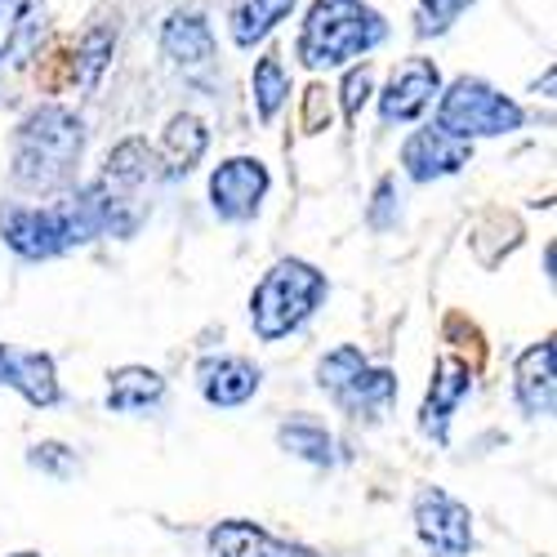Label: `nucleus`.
<instances>
[{
	"label": "nucleus",
	"instance_id": "f8f14e48",
	"mask_svg": "<svg viewBox=\"0 0 557 557\" xmlns=\"http://www.w3.org/2000/svg\"><path fill=\"white\" fill-rule=\"evenodd\" d=\"M206 548H210V557H321V553H312L304 544L276 540L272 531H263L259 522H246V518L219 522L206 535Z\"/></svg>",
	"mask_w": 557,
	"mask_h": 557
},
{
	"label": "nucleus",
	"instance_id": "f3484780",
	"mask_svg": "<svg viewBox=\"0 0 557 557\" xmlns=\"http://www.w3.org/2000/svg\"><path fill=\"white\" fill-rule=\"evenodd\" d=\"M206 144H210V134H206V125H201L197 116H188V112L170 116L165 138H161V161H165V174H170V178L188 174V170L206 157Z\"/></svg>",
	"mask_w": 557,
	"mask_h": 557
},
{
	"label": "nucleus",
	"instance_id": "f257e3e1",
	"mask_svg": "<svg viewBox=\"0 0 557 557\" xmlns=\"http://www.w3.org/2000/svg\"><path fill=\"white\" fill-rule=\"evenodd\" d=\"M85 148L81 116L67 108H36L18 121L14 134V183L27 193H54L67 188L76 161Z\"/></svg>",
	"mask_w": 557,
	"mask_h": 557
},
{
	"label": "nucleus",
	"instance_id": "9b49d317",
	"mask_svg": "<svg viewBox=\"0 0 557 557\" xmlns=\"http://www.w3.org/2000/svg\"><path fill=\"white\" fill-rule=\"evenodd\" d=\"M513 397H518L527 420H544V414H553V401H557V348H553V339H540L518 357Z\"/></svg>",
	"mask_w": 557,
	"mask_h": 557
},
{
	"label": "nucleus",
	"instance_id": "4be33fe9",
	"mask_svg": "<svg viewBox=\"0 0 557 557\" xmlns=\"http://www.w3.org/2000/svg\"><path fill=\"white\" fill-rule=\"evenodd\" d=\"M112 45H116V32H112V27H95V32L85 36V45L76 50V76H81L85 85L99 81V72H103L108 59H112Z\"/></svg>",
	"mask_w": 557,
	"mask_h": 557
},
{
	"label": "nucleus",
	"instance_id": "6e6552de",
	"mask_svg": "<svg viewBox=\"0 0 557 557\" xmlns=\"http://www.w3.org/2000/svg\"><path fill=\"white\" fill-rule=\"evenodd\" d=\"M473 393V366L446 352L433 370V384H429V397L420 406V433L433 437V442H446L450 437V414L459 410V401Z\"/></svg>",
	"mask_w": 557,
	"mask_h": 557
},
{
	"label": "nucleus",
	"instance_id": "4468645a",
	"mask_svg": "<svg viewBox=\"0 0 557 557\" xmlns=\"http://www.w3.org/2000/svg\"><path fill=\"white\" fill-rule=\"evenodd\" d=\"M0 384L14 388L27 406H54L59 401V370L50 352H23V348H5V370H0Z\"/></svg>",
	"mask_w": 557,
	"mask_h": 557
},
{
	"label": "nucleus",
	"instance_id": "0eeeda50",
	"mask_svg": "<svg viewBox=\"0 0 557 557\" xmlns=\"http://www.w3.org/2000/svg\"><path fill=\"white\" fill-rule=\"evenodd\" d=\"M268 193V170L255 157H232L210 174V206L227 223H246L259 214Z\"/></svg>",
	"mask_w": 557,
	"mask_h": 557
},
{
	"label": "nucleus",
	"instance_id": "39448f33",
	"mask_svg": "<svg viewBox=\"0 0 557 557\" xmlns=\"http://www.w3.org/2000/svg\"><path fill=\"white\" fill-rule=\"evenodd\" d=\"M522 108L499 95V89H491L486 81L478 76H459L442 103H437V129L463 138V144H473V138H495V134H513L522 129Z\"/></svg>",
	"mask_w": 557,
	"mask_h": 557
},
{
	"label": "nucleus",
	"instance_id": "f03ea898",
	"mask_svg": "<svg viewBox=\"0 0 557 557\" xmlns=\"http://www.w3.org/2000/svg\"><path fill=\"white\" fill-rule=\"evenodd\" d=\"M384 36V18L366 0H317L299 36V59L308 67H339L348 59L370 54Z\"/></svg>",
	"mask_w": 557,
	"mask_h": 557
},
{
	"label": "nucleus",
	"instance_id": "ddd939ff",
	"mask_svg": "<svg viewBox=\"0 0 557 557\" xmlns=\"http://www.w3.org/2000/svg\"><path fill=\"white\" fill-rule=\"evenodd\" d=\"M197 388L210 406H246L259 393V366L246 357H206L197 366Z\"/></svg>",
	"mask_w": 557,
	"mask_h": 557
},
{
	"label": "nucleus",
	"instance_id": "1a4fd4ad",
	"mask_svg": "<svg viewBox=\"0 0 557 557\" xmlns=\"http://www.w3.org/2000/svg\"><path fill=\"white\" fill-rule=\"evenodd\" d=\"M473 161V144H463V138L429 125V129H414L406 144H401V165L414 183H433V178H446L455 170H463Z\"/></svg>",
	"mask_w": 557,
	"mask_h": 557
},
{
	"label": "nucleus",
	"instance_id": "2eb2a0df",
	"mask_svg": "<svg viewBox=\"0 0 557 557\" xmlns=\"http://www.w3.org/2000/svg\"><path fill=\"white\" fill-rule=\"evenodd\" d=\"M161 50L174 67L183 72H201L214 59V36L210 23L201 14H170V23L161 27Z\"/></svg>",
	"mask_w": 557,
	"mask_h": 557
},
{
	"label": "nucleus",
	"instance_id": "aec40b11",
	"mask_svg": "<svg viewBox=\"0 0 557 557\" xmlns=\"http://www.w3.org/2000/svg\"><path fill=\"white\" fill-rule=\"evenodd\" d=\"M290 10H295V0H242L237 14H232V40L250 50V45L263 40Z\"/></svg>",
	"mask_w": 557,
	"mask_h": 557
},
{
	"label": "nucleus",
	"instance_id": "6ab92c4d",
	"mask_svg": "<svg viewBox=\"0 0 557 557\" xmlns=\"http://www.w3.org/2000/svg\"><path fill=\"white\" fill-rule=\"evenodd\" d=\"M157 174V152L144 144V138H125V144L108 157V183L112 188H121V193H134L138 183H148Z\"/></svg>",
	"mask_w": 557,
	"mask_h": 557
},
{
	"label": "nucleus",
	"instance_id": "dca6fc26",
	"mask_svg": "<svg viewBox=\"0 0 557 557\" xmlns=\"http://www.w3.org/2000/svg\"><path fill=\"white\" fill-rule=\"evenodd\" d=\"M165 401V380L148 366H121L108 380V410L116 414H148Z\"/></svg>",
	"mask_w": 557,
	"mask_h": 557
},
{
	"label": "nucleus",
	"instance_id": "c756f323",
	"mask_svg": "<svg viewBox=\"0 0 557 557\" xmlns=\"http://www.w3.org/2000/svg\"><path fill=\"white\" fill-rule=\"evenodd\" d=\"M10 557H40V553H10Z\"/></svg>",
	"mask_w": 557,
	"mask_h": 557
},
{
	"label": "nucleus",
	"instance_id": "b1692460",
	"mask_svg": "<svg viewBox=\"0 0 557 557\" xmlns=\"http://www.w3.org/2000/svg\"><path fill=\"white\" fill-rule=\"evenodd\" d=\"M420 5H424V27L420 32H442V27H450L455 14L469 10L473 0H420Z\"/></svg>",
	"mask_w": 557,
	"mask_h": 557
},
{
	"label": "nucleus",
	"instance_id": "5701e85b",
	"mask_svg": "<svg viewBox=\"0 0 557 557\" xmlns=\"http://www.w3.org/2000/svg\"><path fill=\"white\" fill-rule=\"evenodd\" d=\"M27 463H32V469H40V473H50V478H72L76 473V455L63 442H40L27 455Z\"/></svg>",
	"mask_w": 557,
	"mask_h": 557
},
{
	"label": "nucleus",
	"instance_id": "a878e982",
	"mask_svg": "<svg viewBox=\"0 0 557 557\" xmlns=\"http://www.w3.org/2000/svg\"><path fill=\"white\" fill-rule=\"evenodd\" d=\"M331 125V108H326V89L312 85L304 95V129H326Z\"/></svg>",
	"mask_w": 557,
	"mask_h": 557
},
{
	"label": "nucleus",
	"instance_id": "393cba45",
	"mask_svg": "<svg viewBox=\"0 0 557 557\" xmlns=\"http://www.w3.org/2000/svg\"><path fill=\"white\" fill-rule=\"evenodd\" d=\"M370 67H357V72H348V81H344V112L348 116H361V108H366V99H370Z\"/></svg>",
	"mask_w": 557,
	"mask_h": 557
},
{
	"label": "nucleus",
	"instance_id": "20e7f679",
	"mask_svg": "<svg viewBox=\"0 0 557 557\" xmlns=\"http://www.w3.org/2000/svg\"><path fill=\"white\" fill-rule=\"evenodd\" d=\"M317 388L352 420H380L397 401V375L388 366H370L357 344H339L317 361Z\"/></svg>",
	"mask_w": 557,
	"mask_h": 557
},
{
	"label": "nucleus",
	"instance_id": "7ed1b4c3",
	"mask_svg": "<svg viewBox=\"0 0 557 557\" xmlns=\"http://www.w3.org/2000/svg\"><path fill=\"white\" fill-rule=\"evenodd\" d=\"M326 299V272H317L304 259H282L263 272V282L250 295V326L263 344L286 339Z\"/></svg>",
	"mask_w": 557,
	"mask_h": 557
},
{
	"label": "nucleus",
	"instance_id": "bb28decb",
	"mask_svg": "<svg viewBox=\"0 0 557 557\" xmlns=\"http://www.w3.org/2000/svg\"><path fill=\"white\" fill-rule=\"evenodd\" d=\"M393 206H397V183H393V178H380L375 206H370V227H393V219H388Z\"/></svg>",
	"mask_w": 557,
	"mask_h": 557
},
{
	"label": "nucleus",
	"instance_id": "a211bd4d",
	"mask_svg": "<svg viewBox=\"0 0 557 557\" xmlns=\"http://www.w3.org/2000/svg\"><path fill=\"white\" fill-rule=\"evenodd\" d=\"M276 446L282 450H290L295 459H308V463H317V469H331V463L339 459L335 450V437L326 433V424H317V420H290V424H282L276 429Z\"/></svg>",
	"mask_w": 557,
	"mask_h": 557
},
{
	"label": "nucleus",
	"instance_id": "412c9836",
	"mask_svg": "<svg viewBox=\"0 0 557 557\" xmlns=\"http://www.w3.org/2000/svg\"><path fill=\"white\" fill-rule=\"evenodd\" d=\"M250 89H255V112H259V121L268 125L276 112H282V103L290 99V76H286V67H282V59L263 54V59L255 63Z\"/></svg>",
	"mask_w": 557,
	"mask_h": 557
},
{
	"label": "nucleus",
	"instance_id": "423d86ee",
	"mask_svg": "<svg viewBox=\"0 0 557 557\" xmlns=\"http://www.w3.org/2000/svg\"><path fill=\"white\" fill-rule=\"evenodd\" d=\"M414 535L433 557H469L473 553V513L442 486H424L410 504Z\"/></svg>",
	"mask_w": 557,
	"mask_h": 557
},
{
	"label": "nucleus",
	"instance_id": "9d476101",
	"mask_svg": "<svg viewBox=\"0 0 557 557\" xmlns=\"http://www.w3.org/2000/svg\"><path fill=\"white\" fill-rule=\"evenodd\" d=\"M437 89H442V72H437L433 59H406V63L393 72L388 89L380 95V116H384V125L414 121V116H420V112L433 103Z\"/></svg>",
	"mask_w": 557,
	"mask_h": 557
},
{
	"label": "nucleus",
	"instance_id": "cd10ccee",
	"mask_svg": "<svg viewBox=\"0 0 557 557\" xmlns=\"http://www.w3.org/2000/svg\"><path fill=\"white\" fill-rule=\"evenodd\" d=\"M27 10H32V0H0V36H14V27Z\"/></svg>",
	"mask_w": 557,
	"mask_h": 557
},
{
	"label": "nucleus",
	"instance_id": "c85d7f7f",
	"mask_svg": "<svg viewBox=\"0 0 557 557\" xmlns=\"http://www.w3.org/2000/svg\"><path fill=\"white\" fill-rule=\"evenodd\" d=\"M0 370H5V344H0Z\"/></svg>",
	"mask_w": 557,
	"mask_h": 557
}]
</instances>
